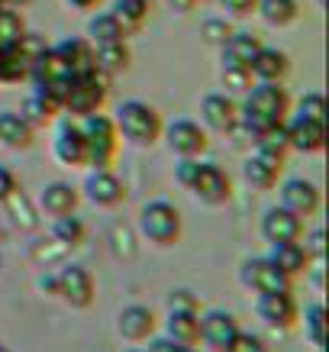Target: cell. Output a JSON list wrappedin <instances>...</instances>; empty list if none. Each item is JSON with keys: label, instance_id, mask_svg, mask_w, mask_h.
<instances>
[{"label": "cell", "instance_id": "d590c367", "mask_svg": "<svg viewBox=\"0 0 329 352\" xmlns=\"http://www.w3.org/2000/svg\"><path fill=\"white\" fill-rule=\"evenodd\" d=\"M52 236H55V243H62V245H81L84 243V223L75 214L55 217Z\"/></svg>", "mask_w": 329, "mask_h": 352}, {"label": "cell", "instance_id": "9a60e30c", "mask_svg": "<svg viewBox=\"0 0 329 352\" xmlns=\"http://www.w3.org/2000/svg\"><path fill=\"white\" fill-rule=\"evenodd\" d=\"M236 333H239V323L229 310H207L201 314V340L216 352H226L229 349V342L236 340Z\"/></svg>", "mask_w": 329, "mask_h": 352}, {"label": "cell", "instance_id": "d4e9b609", "mask_svg": "<svg viewBox=\"0 0 329 352\" xmlns=\"http://www.w3.org/2000/svg\"><path fill=\"white\" fill-rule=\"evenodd\" d=\"M268 258H271L287 278H297L300 272H307V265H310V256H307V249L300 245V239H294V243H271Z\"/></svg>", "mask_w": 329, "mask_h": 352}, {"label": "cell", "instance_id": "3957f363", "mask_svg": "<svg viewBox=\"0 0 329 352\" xmlns=\"http://www.w3.org/2000/svg\"><path fill=\"white\" fill-rule=\"evenodd\" d=\"M113 123H117L120 136H126L136 146H155L161 139V129H165L159 110L146 104V100H123L117 107Z\"/></svg>", "mask_w": 329, "mask_h": 352}, {"label": "cell", "instance_id": "cb8c5ba5", "mask_svg": "<svg viewBox=\"0 0 329 352\" xmlns=\"http://www.w3.org/2000/svg\"><path fill=\"white\" fill-rule=\"evenodd\" d=\"M32 139H36V129L23 120V113H13V110H0V142L7 149H30Z\"/></svg>", "mask_w": 329, "mask_h": 352}, {"label": "cell", "instance_id": "6da1fadb", "mask_svg": "<svg viewBox=\"0 0 329 352\" xmlns=\"http://www.w3.org/2000/svg\"><path fill=\"white\" fill-rule=\"evenodd\" d=\"M287 113H291V97H287L284 87L268 85V81H255L245 91L242 104H239V126L249 136H258L265 129L287 123Z\"/></svg>", "mask_w": 329, "mask_h": 352}, {"label": "cell", "instance_id": "9c48e42d", "mask_svg": "<svg viewBox=\"0 0 329 352\" xmlns=\"http://www.w3.org/2000/svg\"><path fill=\"white\" fill-rule=\"evenodd\" d=\"M239 281L255 294H265V291H291V281L271 258H245L239 268Z\"/></svg>", "mask_w": 329, "mask_h": 352}, {"label": "cell", "instance_id": "8992f818", "mask_svg": "<svg viewBox=\"0 0 329 352\" xmlns=\"http://www.w3.org/2000/svg\"><path fill=\"white\" fill-rule=\"evenodd\" d=\"M181 214L168 201H149L139 210V233L155 245H174L181 239Z\"/></svg>", "mask_w": 329, "mask_h": 352}, {"label": "cell", "instance_id": "11a10c76", "mask_svg": "<svg viewBox=\"0 0 329 352\" xmlns=\"http://www.w3.org/2000/svg\"><path fill=\"white\" fill-rule=\"evenodd\" d=\"M0 7H3V3H0Z\"/></svg>", "mask_w": 329, "mask_h": 352}, {"label": "cell", "instance_id": "4dcf8cb0", "mask_svg": "<svg viewBox=\"0 0 329 352\" xmlns=\"http://www.w3.org/2000/svg\"><path fill=\"white\" fill-rule=\"evenodd\" d=\"M255 13L268 23V26H291L300 16V3L297 0H258Z\"/></svg>", "mask_w": 329, "mask_h": 352}, {"label": "cell", "instance_id": "ffe728a7", "mask_svg": "<svg viewBox=\"0 0 329 352\" xmlns=\"http://www.w3.org/2000/svg\"><path fill=\"white\" fill-rule=\"evenodd\" d=\"M117 330H120V336L129 342L149 340L152 333H155V314H152L149 307H142V304H129V307L120 310Z\"/></svg>", "mask_w": 329, "mask_h": 352}, {"label": "cell", "instance_id": "603a6c76", "mask_svg": "<svg viewBox=\"0 0 329 352\" xmlns=\"http://www.w3.org/2000/svg\"><path fill=\"white\" fill-rule=\"evenodd\" d=\"M281 162H275V159H265V155H258L255 152L252 159H245V165H242V178H245V184L252 188V191H271L277 184V175H281Z\"/></svg>", "mask_w": 329, "mask_h": 352}, {"label": "cell", "instance_id": "ee69618b", "mask_svg": "<svg viewBox=\"0 0 329 352\" xmlns=\"http://www.w3.org/2000/svg\"><path fill=\"white\" fill-rule=\"evenodd\" d=\"M16 191H20V184H16V175H13L10 168H3L0 165V204H7L16 197Z\"/></svg>", "mask_w": 329, "mask_h": 352}, {"label": "cell", "instance_id": "60d3db41", "mask_svg": "<svg viewBox=\"0 0 329 352\" xmlns=\"http://www.w3.org/2000/svg\"><path fill=\"white\" fill-rule=\"evenodd\" d=\"M226 352H268V346H265V340L262 336H255V333H236V340L229 342V349Z\"/></svg>", "mask_w": 329, "mask_h": 352}, {"label": "cell", "instance_id": "5bb4252c", "mask_svg": "<svg viewBox=\"0 0 329 352\" xmlns=\"http://www.w3.org/2000/svg\"><path fill=\"white\" fill-rule=\"evenodd\" d=\"M201 120L213 133H233L239 126V104L229 94H207L201 104Z\"/></svg>", "mask_w": 329, "mask_h": 352}, {"label": "cell", "instance_id": "277c9868", "mask_svg": "<svg viewBox=\"0 0 329 352\" xmlns=\"http://www.w3.org/2000/svg\"><path fill=\"white\" fill-rule=\"evenodd\" d=\"M26 78L32 81V87H36L39 94H49L52 100H58V104H62L65 91H68V85H71L75 72L68 68V62L58 55V49H55V45H52V49L45 45L43 52L30 62V75H26Z\"/></svg>", "mask_w": 329, "mask_h": 352}, {"label": "cell", "instance_id": "7bdbcfd3", "mask_svg": "<svg viewBox=\"0 0 329 352\" xmlns=\"http://www.w3.org/2000/svg\"><path fill=\"white\" fill-rule=\"evenodd\" d=\"M197 165H201V159H178V165H174V178H178L181 188H191L194 175H197Z\"/></svg>", "mask_w": 329, "mask_h": 352}, {"label": "cell", "instance_id": "c3c4849f", "mask_svg": "<svg viewBox=\"0 0 329 352\" xmlns=\"http://www.w3.org/2000/svg\"><path fill=\"white\" fill-rule=\"evenodd\" d=\"M39 291H43V294H49V298H55V294H58V281H55V272H49V275L39 278Z\"/></svg>", "mask_w": 329, "mask_h": 352}, {"label": "cell", "instance_id": "bcb514c9", "mask_svg": "<svg viewBox=\"0 0 329 352\" xmlns=\"http://www.w3.org/2000/svg\"><path fill=\"white\" fill-rule=\"evenodd\" d=\"M255 3H258V0H220V7H223L229 16H239V20H242V16H252Z\"/></svg>", "mask_w": 329, "mask_h": 352}, {"label": "cell", "instance_id": "ba28073f", "mask_svg": "<svg viewBox=\"0 0 329 352\" xmlns=\"http://www.w3.org/2000/svg\"><path fill=\"white\" fill-rule=\"evenodd\" d=\"M55 281H58V294H55V298H62L65 304H71V307H78V310H84L94 304L97 288H94V278H91L87 268L65 265L55 272Z\"/></svg>", "mask_w": 329, "mask_h": 352}, {"label": "cell", "instance_id": "f35d334b", "mask_svg": "<svg viewBox=\"0 0 329 352\" xmlns=\"http://www.w3.org/2000/svg\"><path fill=\"white\" fill-rule=\"evenodd\" d=\"M223 85L229 87V91L245 94V91L255 85V78H252V72H249V68H223Z\"/></svg>", "mask_w": 329, "mask_h": 352}, {"label": "cell", "instance_id": "7a4b0ae2", "mask_svg": "<svg viewBox=\"0 0 329 352\" xmlns=\"http://www.w3.org/2000/svg\"><path fill=\"white\" fill-rule=\"evenodd\" d=\"M81 136H84V165L91 168H110L120 152V129L106 113H87L81 117Z\"/></svg>", "mask_w": 329, "mask_h": 352}, {"label": "cell", "instance_id": "7402d4cb", "mask_svg": "<svg viewBox=\"0 0 329 352\" xmlns=\"http://www.w3.org/2000/svg\"><path fill=\"white\" fill-rule=\"evenodd\" d=\"M223 68H249L255 52L262 49V39L255 32H229V39L223 45Z\"/></svg>", "mask_w": 329, "mask_h": 352}, {"label": "cell", "instance_id": "5b68a950", "mask_svg": "<svg viewBox=\"0 0 329 352\" xmlns=\"http://www.w3.org/2000/svg\"><path fill=\"white\" fill-rule=\"evenodd\" d=\"M106 94H110V75H104L100 68L97 72H84V75L71 78V85L65 91L62 110H68L71 117H87V113H97L104 107Z\"/></svg>", "mask_w": 329, "mask_h": 352}, {"label": "cell", "instance_id": "30bf717a", "mask_svg": "<svg viewBox=\"0 0 329 352\" xmlns=\"http://www.w3.org/2000/svg\"><path fill=\"white\" fill-rule=\"evenodd\" d=\"M165 139H168V149L178 155V159H201L210 139H207V129L194 120H174L171 126L161 129Z\"/></svg>", "mask_w": 329, "mask_h": 352}, {"label": "cell", "instance_id": "7c38bea8", "mask_svg": "<svg viewBox=\"0 0 329 352\" xmlns=\"http://www.w3.org/2000/svg\"><path fill=\"white\" fill-rule=\"evenodd\" d=\"M319 204H323V194L307 178H291V182L281 184V207H287L291 214H297L300 220L317 214Z\"/></svg>", "mask_w": 329, "mask_h": 352}, {"label": "cell", "instance_id": "8fae6325", "mask_svg": "<svg viewBox=\"0 0 329 352\" xmlns=\"http://www.w3.org/2000/svg\"><path fill=\"white\" fill-rule=\"evenodd\" d=\"M255 314L271 330H291L297 323V300L291 298V291H265L255 298Z\"/></svg>", "mask_w": 329, "mask_h": 352}, {"label": "cell", "instance_id": "83f0119b", "mask_svg": "<svg viewBox=\"0 0 329 352\" xmlns=\"http://www.w3.org/2000/svg\"><path fill=\"white\" fill-rule=\"evenodd\" d=\"M168 333L171 340L184 342V346H194L201 342V314H191V310H168Z\"/></svg>", "mask_w": 329, "mask_h": 352}, {"label": "cell", "instance_id": "7dc6e473", "mask_svg": "<svg viewBox=\"0 0 329 352\" xmlns=\"http://www.w3.org/2000/svg\"><path fill=\"white\" fill-rule=\"evenodd\" d=\"M304 249H307L310 258H323V256H326V233H323V230H313V233L307 236Z\"/></svg>", "mask_w": 329, "mask_h": 352}, {"label": "cell", "instance_id": "836d02e7", "mask_svg": "<svg viewBox=\"0 0 329 352\" xmlns=\"http://www.w3.org/2000/svg\"><path fill=\"white\" fill-rule=\"evenodd\" d=\"M113 16H117L123 26H126V32H136L142 23L149 20L152 13V3L149 0H113Z\"/></svg>", "mask_w": 329, "mask_h": 352}, {"label": "cell", "instance_id": "2e32d148", "mask_svg": "<svg viewBox=\"0 0 329 352\" xmlns=\"http://www.w3.org/2000/svg\"><path fill=\"white\" fill-rule=\"evenodd\" d=\"M84 194H87V201L97 204V207H120V204L126 201V188H123V182L110 168L91 171L84 182Z\"/></svg>", "mask_w": 329, "mask_h": 352}, {"label": "cell", "instance_id": "f6af8a7d", "mask_svg": "<svg viewBox=\"0 0 329 352\" xmlns=\"http://www.w3.org/2000/svg\"><path fill=\"white\" fill-rule=\"evenodd\" d=\"M146 352H197V349H194V346H184V342H178V340H171V336H155Z\"/></svg>", "mask_w": 329, "mask_h": 352}, {"label": "cell", "instance_id": "f907efd6", "mask_svg": "<svg viewBox=\"0 0 329 352\" xmlns=\"http://www.w3.org/2000/svg\"><path fill=\"white\" fill-rule=\"evenodd\" d=\"M68 7H75V10H97L100 7V0H65Z\"/></svg>", "mask_w": 329, "mask_h": 352}, {"label": "cell", "instance_id": "74e56055", "mask_svg": "<svg viewBox=\"0 0 329 352\" xmlns=\"http://www.w3.org/2000/svg\"><path fill=\"white\" fill-rule=\"evenodd\" d=\"M297 117H307V120H319V123H326V100L323 94L317 91H310L297 100Z\"/></svg>", "mask_w": 329, "mask_h": 352}, {"label": "cell", "instance_id": "44dd1931", "mask_svg": "<svg viewBox=\"0 0 329 352\" xmlns=\"http://www.w3.org/2000/svg\"><path fill=\"white\" fill-rule=\"evenodd\" d=\"M39 204H43L45 214H52V217L75 214L78 204H81V191H78L75 184H68V182H52V184H45L43 188Z\"/></svg>", "mask_w": 329, "mask_h": 352}, {"label": "cell", "instance_id": "681fc988", "mask_svg": "<svg viewBox=\"0 0 329 352\" xmlns=\"http://www.w3.org/2000/svg\"><path fill=\"white\" fill-rule=\"evenodd\" d=\"M197 3H201V0H168V7H171V10H178V13L197 10Z\"/></svg>", "mask_w": 329, "mask_h": 352}, {"label": "cell", "instance_id": "ab89813d", "mask_svg": "<svg viewBox=\"0 0 329 352\" xmlns=\"http://www.w3.org/2000/svg\"><path fill=\"white\" fill-rule=\"evenodd\" d=\"M168 310H191V314H201V300H197L194 291L178 288L168 294Z\"/></svg>", "mask_w": 329, "mask_h": 352}, {"label": "cell", "instance_id": "d6986e66", "mask_svg": "<svg viewBox=\"0 0 329 352\" xmlns=\"http://www.w3.org/2000/svg\"><path fill=\"white\" fill-rule=\"evenodd\" d=\"M52 152L62 165H71V168L84 165V136H81V126L71 123V120H62L58 133H55Z\"/></svg>", "mask_w": 329, "mask_h": 352}, {"label": "cell", "instance_id": "816d5d0a", "mask_svg": "<svg viewBox=\"0 0 329 352\" xmlns=\"http://www.w3.org/2000/svg\"><path fill=\"white\" fill-rule=\"evenodd\" d=\"M0 3H3L7 10H23V7H26L30 0H0Z\"/></svg>", "mask_w": 329, "mask_h": 352}, {"label": "cell", "instance_id": "52a82bcc", "mask_svg": "<svg viewBox=\"0 0 329 352\" xmlns=\"http://www.w3.org/2000/svg\"><path fill=\"white\" fill-rule=\"evenodd\" d=\"M188 191L197 194V197H201L203 204H210V207H220V204H226L233 197V178H229L216 162H201Z\"/></svg>", "mask_w": 329, "mask_h": 352}, {"label": "cell", "instance_id": "1f68e13d", "mask_svg": "<svg viewBox=\"0 0 329 352\" xmlns=\"http://www.w3.org/2000/svg\"><path fill=\"white\" fill-rule=\"evenodd\" d=\"M30 55L23 52L20 45H10V49H0V81L3 85H20L23 78L30 75Z\"/></svg>", "mask_w": 329, "mask_h": 352}, {"label": "cell", "instance_id": "b9f144b4", "mask_svg": "<svg viewBox=\"0 0 329 352\" xmlns=\"http://www.w3.org/2000/svg\"><path fill=\"white\" fill-rule=\"evenodd\" d=\"M229 32H233V26L226 20H207L203 23V39L210 45H223L226 39H229Z\"/></svg>", "mask_w": 329, "mask_h": 352}, {"label": "cell", "instance_id": "f5cc1de1", "mask_svg": "<svg viewBox=\"0 0 329 352\" xmlns=\"http://www.w3.org/2000/svg\"><path fill=\"white\" fill-rule=\"evenodd\" d=\"M0 352H10V349H7V346H3V342H0Z\"/></svg>", "mask_w": 329, "mask_h": 352}, {"label": "cell", "instance_id": "ac0fdd59", "mask_svg": "<svg viewBox=\"0 0 329 352\" xmlns=\"http://www.w3.org/2000/svg\"><path fill=\"white\" fill-rule=\"evenodd\" d=\"M287 126V139H291V149L304 152H323L326 146V123H319V120H307V117H294Z\"/></svg>", "mask_w": 329, "mask_h": 352}, {"label": "cell", "instance_id": "e0dca14e", "mask_svg": "<svg viewBox=\"0 0 329 352\" xmlns=\"http://www.w3.org/2000/svg\"><path fill=\"white\" fill-rule=\"evenodd\" d=\"M249 72H252L255 81H268V85H281L291 72V58L287 52L275 49V45H262L258 52H255L252 65H249Z\"/></svg>", "mask_w": 329, "mask_h": 352}, {"label": "cell", "instance_id": "d6a6232c", "mask_svg": "<svg viewBox=\"0 0 329 352\" xmlns=\"http://www.w3.org/2000/svg\"><path fill=\"white\" fill-rule=\"evenodd\" d=\"M97 52V68L104 72V75H120V72H126L129 68V45L126 43H106V45H94Z\"/></svg>", "mask_w": 329, "mask_h": 352}, {"label": "cell", "instance_id": "4fadbf2b", "mask_svg": "<svg viewBox=\"0 0 329 352\" xmlns=\"http://www.w3.org/2000/svg\"><path fill=\"white\" fill-rule=\"evenodd\" d=\"M262 236L265 243H294L304 239V220L297 214H291L287 207H268L262 217Z\"/></svg>", "mask_w": 329, "mask_h": 352}, {"label": "cell", "instance_id": "db71d44e", "mask_svg": "<svg viewBox=\"0 0 329 352\" xmlns=\"http://www.w3.org/2000/svg\"><path fill=\"white\" fill-rule=\"evenodd\" d=\"M126 352H142V349H126Z\"/></svg>", "mask_w": 329, "mask_h": 352}, {"label": "cell", "instance_id": "f546056e", "mask_svg": "<svg viewBox=\"0 0 329 352\" xmlns=\"http://www.w3.org/2000/svg\"><path fill=\"white\" fill-rule=\"evenodd\" d=\"M252 139H255V152H258V155L275 159V162H281V165H284L287 152H291V139H287V126H284V123H281V126L265 129V133H258V136H252Z\"/></svg>", "mask_w": 329, "mask_h": 352}, {"label": "cell", "instance_id": "f1b7e54d", "mask_svg": "<svg viewBox=\"0 0 329 352\" xmlns=\"http://www.w3.org/2000/svg\"><path fill=\"white\" fill-rule=\"evenodd\" d=\"M58 113H62V104H58V100H52L49 94H39V91H32L30 100H26V107H23V120H26L32 129L49 126Z\"/></svg>", "mask_w": 329, "mask_h": 352}, {"label": "cell", "instance_id": "8d00e7d4", "mask_svg": "<svg viewBox=\"0 0 329 352\" xmlns=\"http://www.w3.org/2000/svg\"><path fill=\"white\" fill-rule=\"evenodd\" d=\"M323 323H326V307L323 304H310L304 310V330H307V340L313 346L323 349Z\"/></svg>", "mask_w": 329, "mask_h": 352}, {"label": "cell", "instance_id": "484cf974", "mask_svg": "<svg viewBox=\"0 0 329 352\" xmlns=\"http://www.w3.org/2000/svg\"><path fill=\"white\" fill-rule=\"evenodd\" d=\"M58 55H62L68 68L75 75H84V72H97V52H94V43L91 39H65V43L55 45Z\"/></svg>", "mask_w": 329, "mask_h": 352}, {"label": "cell", "instance_id": "4316f807", "mask_svg": "<svg viewBox=\"0 0 329 352\" xmlns=\"http://www.w3.org/2000/svg\"><path fill=\"white\" fill-rule=\"evenodd\" d=\"M126 26L113 16V13H97V16H91V23H87V39L94 45H106V43H126Z\"/></svg>", "mask_w": 329, "mask_h": 352}, {"label": "cell", "instance_id": "e575fe53", "mask_svg": "<svg viewBox=\"0 0 329 352\" xmlns=\"http://www.w3.org/2000/svg\"><path fill=\"white\" fill-rule=\"evenodd\" d=\"M23 36H26V20L20 16V10H7V7H0V49L20 45Z\"/></svg>", "mask_w": 329, "mask_h": 352}]
</instances>
